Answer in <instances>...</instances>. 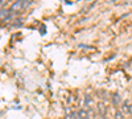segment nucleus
Here are the masks:
<instances>
[{
  "label": "nucleus",
  "mask_w": 132,
  "mask_h": 119,
  "mask_svg": "<svg viewBox=\"0 0 132 119\" xmlns=\"http://www.w3.org/2000/svg\"><path fill=\"white\" fill-rule=\"evenodd\" d=\"M25 5H27V0H17L16 3H13L12 8H11V11H12V12H16V11H21V9H24Z\"/></svg>",
  "instance_id": "1"
},
{
  "label": "nucleus",
  "mask_w": 132,
  "mask_h": 119,
  "mask_svg": "<svg viewBox=\"0 0 132 119\" xmlns=\"http://www.w3.org/2000/svg\"><path fill=\"white\" fill-rule=\"evenodd\" d=\"M114 103H115V105H118V103H119V97H118V94H115V95H114Z\"/></svg>",
  "instance_id": "5"
},
{
  "label": "nucleus",
  "mask_w": 132,
  "mask_h": 119,
  "mask_svg": "<svg viewBox=\"0 0 132 119\" xmlns=\"http://www.w3.org/2000/svg\"><path fill=\"white\" fill-rule=\"evenodd\" d=\"M78 116H79V119H90V113L87 110H79Z\"/></svg>",
  "instance_id": "2"
},
{
  "label": "nucleus",
  "mask_w": 132,
  "mask_h": 119,
  "mask_svg": "<svg viewBox=\"0 0 132 119\" xmlns=\"http://www.w3.org/2000/svg\"><path fill=\"white\" fill-rule=\"evenodd\" d=\"M91 102H93V101H91L90 97H89V95H85V106H86V107H90V106H91Z\"/></svg>",
  "instance_id": "3"
},
{
  "label": "nucleus",
  "mask_w": 132,
  "mask_h": 119,
  "mask_svg": "<svg viewBox=\"0 0 132 119\" xmlns=\"http://www.w3.org/2000/svg\"><path fill=\"white\" fill-rule=\"evenodd\" d=\"M131 115H132V105H131Z\"/></svg>",
  "instance_id": "6"
},
{
  "label": "nucleus",
  "mask_w": 132,
  "mask_h": 119,
  "mask_svg": "<svg viewBox=\"0 0 132 119\" xmlns=\"http://www.w3.org/2000/svg\"><path fill=\"white\" fill-rule=\"evenodd\" d=\"M115 119H123V113H120V111H116Z\"/></svg>",
  "instance_id": "4"
}]
</instances>
